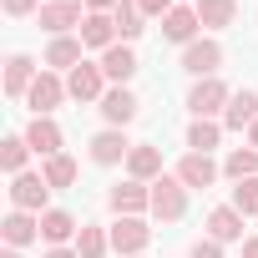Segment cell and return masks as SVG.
<instances>
[{
	"instance_id": "1",
	"label": "cell",
	"mask_w": 258,
	"mask_h": 258,
	"mask_svg": "<svg viewBox=\"0 0 258 258\" xmlns=\"http://www.w3.org/2000/svg\"><path fill=\"white\" fill-rule=\"evenodd\" d=\"M152 213H157L162 223H177V218L187 213V187H182L177 177H157V182H152Z\"/></svg>"
},
{
	"instance_id": "2",
	"label": "cell",
	"mask_w": 258,
	"mask_h": 258,
	"mask_svg": "<svg viewBox=\"0 0 258 258\" xmlns=\"http://www.w3.org/2000/svg\"><path fill=\"white\" fill-rule=\"evenodd\" d=\"M228 101H233V91H228L218 76H203V81L192 86V96H187L192 116H213V111H228Z\"/></svg>"
},
{
	"instance_id": "3",
	"label": "cell",
	"mask_w": 258,
	"mask_h": 258,
	"mask_svg": "<svg viewBox=\"0 0 258 258\" xmlns=\"http://www.w3.org/2000/svg\"><path fill=\"white\" fill-rule=\"evenodd\" d=\"M46 192H51L46 172H21V177L11 182V203H16L21 213H41V208H46Z\"/></svg>"
},
{
	"instance_id": "4",
	"label": "cell",
	"mask_w": 258,
	"mask_h": 258,
	"mask_svg": "<svg viewBox=\"0 0 258 258\" xmlns=\"http://www.w3.org/2000/svg\"><path fill=\"white\" fill-rule=\"evenodd\" d=\"M218 66H223V46H218V41H192V46L182 51V71H192L198 81L213 76Z\"/></svg>"
},
{
	"instance_id": "5",
	"label": "cell",
	"mask_w": 258,
	"mask_h": 258,
	"mask_svg": "<svg viewBox=\"0 0 258 258\" xmlns=\"http://www.w3.org/2000/svg\"><path fill=\"white\" fill-rule=\"evenodd\" d=\"M61 96H71V91H66V86H61L51 71H41V76L31 81V91H26V101L36 106V116H51V111L61 106Z\"/></svg>"
},
{
	"instance_id": "6",
	"label": "cell",
	"mask_w": 258,
	"mask_h": 258,
	"mask_svg": "<svg viewBox=\"0 0 258 258\" xmlns=\"http://www.w3.org/2000/svg\"><path fill=\"white\" fill-rule=\"evenodd\" d=\"M147 238H152V228H147L142 218H116V228H111V248H116V253H126V258L142 253V248H147Z\"/></svg>"
},
{
	"instance_id": "7",
	"label": "cell",
	"mask_w": 258,
	"mask_h": 258,
	"mask_svg": "<svg viewBox=\"0 0 258 258\" xmlns=\"http://www.w3.org/2000/svg\"><path fill=\"white\" fill-rule=\"evenodd\" d=\"M86 16H81V6L76 0H51V6H41V31H51V36H66L71 26H81Z\"/></svg>"
},
{
	"instance_id": "8",
	"label": "cell",
	"mask_w": 258,
	"mask_h": 258,
	"mask_svg": "<svg viewBox=\"0 0 258 258\" xmlns=\"http://www.w3.org/2000/svg\"><path fill=\"white\" fill-rule=\"evenodd\" d=\"M101 81H106V71H101V66H86V61H81V66H76V71L66 76V91H71L76 101H101V96H106V91H101Z\"/></svg>"
},
{
	"instance_id": "9",
	"label": "cell",
	"mask_w": 258,
	"mask_h": 258,
	"mask_svg": "<svg viewBox=\"0 0 258 258\" xmlns=\"http://www.w3.org/2000/svg\"><path fill=\"white\" fill-rule=\"evenodd\" d=\"M213 177H218V162H213L208 152H187V157L177 162V182H182V187H213Z\"/></svg>"
},
{
	"instance_id": "10",
	"label": "cell",
	"mask_w": 258,
	"mask_h": 258,
	"mask_svg": "<svg viewBox=\"0 0 258 258\" xmlns=\"http://www.w3.org/2000/svg\"><path fill=\"white\" fill-rule=\"evenodd\" d=\"M111 208H116L121 218H137L142 208H152V187H142L137 177H132V182H116V187H111Z\"/></svg>"
},
{
	"instance_id": "11",
	"label": "cell",
	"mask_w": 258,
	"mask_h": 258,
	"mask_svg": "<svg viewBox=\"0 0 258 258\" xmlns=\"http://www.w3.org/2000/svg\"><path fill=\"white\" fill-rule=\"evenodd\" d=\"M121 157H132V142H126L116 126H106V132H96V137H91V162L111 167V162H121Z\"/></svg>"
},
{
	"instance_id": "12",
	"label": "cell",
	"mask_w": 258,
	"mask_h": 258,
	"mask_svg": "<svg viewBox=\"0 0 258 258\" xmlns=\"http://www.w3.org/2000/svg\"><path fill=\"white\" fill-rule=\"evenodd\" d=\"M198 26H203V21H198V11H187V6H172V11L162 16V36H167V41H182V46L198 41Z\"/></svg>"
},
{
	"instance_id": "13",
	"label": "cell",
	"mask_w": 258,
	"mask_h": 258,
	"mask_svg": "<svg viewBox=\"0 0 258 258\" xmlns=\"http://www.w3.org/2000/svg\"><path fill=\"white\" fill-rule=\"evenodd\" d=\"M81 41H86L91 51H111V46H116V21H111L106 11H91V16L81 21Z\"/></svg>"
},
{
	"instance_id": "14",
	"label": "cell",
	"mask_w": 258,
	"mask_h": 258,
	"mask_svg": "<svg viewBox=\"0 0 258 258\" xmlns=\"http://www.w3.org/2000/svg\"><path fill=\"white\" fill-rule=\"evenodd\" d=\"M101 71H106V81L126 86V81L137 76V56H132V46H111V51H101Z\"/></svg>"
},
{
	"instance_id": "15",
	"label": "cell",
	"mask_w": 258,
	"mask_h": 258,
	"mask_svg": "<svg viewBox=\"0 0 258 258\" xmlns=\"http://www.w3.org/2000/svg\"><path fill=\"white\" fill-rule=\"evenodd\" d=\"M26 142H31V152H41V157H56V152H61V126H56L51 116H36V121L26 126Z\"/></svg>"
},
{
	"instance_id": "16",
	"label": "cell",
	"mask_w": 258,
	"mask_h": 258,
	"mask_svg": "<svg viewBox=\"0 0 258 258\" xmlns=\"http://www.w3.org/2000/svg\"><path fill=\"white\" fill-rule=\"evenodd\" d=\"M101 116H106L111 126H126V121L137 116V96L126 91V86H111V91L101 96Z\"/></svg>"
},
{
	"instance_id": "17",
	"label": "cell",
	"mask_w": 258,
	"mask_h": 258,
	"mask_svg": "<svg viewBox=\"0 0 258 258\" xmlns=\"http://www.w3.org/2000/svg\"><path fill=\"white\" fill-rule=\"evenodd\" d=\"M208 238H213V243L243 238V213H238V208H213V213H208Z\"/></svg>"
},
{
	"instance_id": "18",
	"label": "cell",
	"mask_w": 258,
	"mask_h": 258,
	"mask_svg": "<svg viewBox=\"0 0 258 258\" xmlns=\"http://www.w3.org/2000/svg\"><path fill=\"white\" fill-rule=\"evenodd\" d=\"M36 81V61L31 56H11L6 61V96H26Z\"/></svg>"
},
{
	"instance_id": "19",
	"label": "cell",
	"mask_w": 258,
	"mask_h": 258,
	"mask_svg": "<svg viewBox=\"0 0 258 258\" xmlns=\"http://www.w3.org/2000/svg\"><path fill=\"white\" fill-rule=\"evenodd\" d=\"M41 238L61 248L66 238H76V218H71V213H61V208H46V213H41Z\"/></svg>"
},
{
	"instance_id": "20",
	"label": "cell",
	"mask_w": 258,
	"mask_h": 258,
	"mask_svg": "<svg viewBox=\"0 0 258 258\" xmlns=\"http://www.w3.org/2000/svg\"><path fill=\"white\" fill-rule=\"evenodd\" d=\"M198 21L208 26V31H223V26H233V16H238V0H198Z\"/></svg>"
},
{
	"instance_id": "21",
	"label": "cell",
	"mask_w": 258,
	"mask_h": 258,
	"mask_svg": "<svg viewBox=\"0 0 258 258\" xmlns=\"http://www.w3.org/2000/svg\"><path fill=\"white\" fill-rule=\"evenodd\" d=\"M0 233H6V243H11V248H21V243H31V238L41 233V218H31V213H21V208H16L6 223H0Z\"/></svg>"
},
{
	"instance_id": "22",
	"label": "cell",
	"mask_w": 258,
	"mask_h": 258,
	"mask_svg": "<svg viewBox=\"0 0 258 258\" xmlns=\"http://www.w3.org/2000/svg\"><path fill=\"white\" fill-rule=\"evenodd\" d=\"M223 121H228V126H238V132H243V126H253V121H258V96H253V91H233V101H228Z\"/></svg>"
},
{
	"instance_id": "23",
	"label": "cell",
	"mask_w": 258,
	"mask_h": 258,
	"mask_svg": "<svg viewBox=\"0 0 258 258\" xmlns=\"http://www.w3.org/2000/svg\"><path fill=\"white\" fill-rule=\"evenodd\" d=\"M81 51H86V41L81 36H56L51 41V51H46V66H81Z\"/></svg>"
},
{
	"instance_id": "24",
	"label": "cell",
	"mask_w": 258,
	"mask_h": 258,
	"mask_svg": "<svg viewBox=\"0 0 258 258\" xmlns=\"http://www.w3.org/2000/svg\"><path fill=\"white\" fill-rule=\"evenodd\" d=\"M126 172H132L137 182L162 177V152H157V147H132V157H126Z\"/></svg>"
},
{
	"instance_id": "25",
	"label": "cell",
	"mask_w": 258,
	"mask_h": 258,
	"mask_svg": "<svg viewBox=\"0 0 258 258\" xmlns=\"http://www.w3.org/2000/svg\"><path fill=\"white\" fill-rule=\"evenodd\" d=\"M111 21H116V36L121 41H137L142 36V6H137V0H121V6L111 11Z\"/></svg>"
},
{
	"instance_id": "26",
	"label": "cell",
	"mask_w": 258,
	"mask_h": 258,
	"mask_svg": "<svg viewBox=\"0 0 258 258\" xmlns=\"http://www.w3.org/2000/svg\"><path fill=\"white\" fill-rule=\"evenodd\" d=\"M218 137H223V126H218L213 116H198V121L187 126V147H192V152H213Z\"/></svg>"
},
{
	"instance_id": "27",
	"label": "cell",
	"mask_w": 258,
	"mask_h": 258,
	"mask_svg": "<svg viewBox=\"0 0 258 258\" xmlns=\"http://www.w3.org/2000/svg\"><path fill=\"white\" fill-rule=\"evenodd\" d=\"M26 152H31L26 137H6V142H0V167H6L11 177H21L26 172Z\"/></svg>"
},
{
	"instance_id": "28",
	"label": "cell",
	"mask_w": 258,
	"mask_h": 258,
	"mask_svg": "<svg viewBox=\"0 0 258 258\" xmlns=\"http://www.w3.org/2000/svg\"><path fill=\"white\" fill-rule=\"evenodd\" d=\"M223 172L228 177H258V147H238V152H228V162H223Z\"/></svg>"
},
{
	"instance_id": "29",
	"label": "cell",
	"mask_w": 258,
	"mask_h": 258,
	"mask_svg": "<svg viewBox=\"0 0 258 258\" xmlns=\"http://www.w3.org/2000/svg\"><path fill=\"white\" fill-rule=\"evenodd\" d=\"M41 172H46V182H51V187H71V182H76V162H71L66 152L46 157V167H41Z\"/></svg>"
},
{
	"instance_id": "30",
	"label": "cell",
	"mask_w": 258,
	"mask_h": 258,
	"mask_svg": "<svg viewBox=\"0 0 258 258\" xmlns=\"http://www.w3.org/2000/svg\"><path fill=\"white\" fill-rule=\"evenodd\" d=\"M106 248H111V233H101V228H81L76 233V253L81 258H101Z\"/></svg>"
},
{
	"instance_id": "31",
	"label": "cell",
	"mask_w": 258,
	"mask_h": 258,
	"mask_svg": "<svg viewBox=\"0 0 258 258\" xmlns=\"http://www.w3.org/2000/svg\"><path fill=\"white\" fill-rule=\"evenodd\" d=\"M233 208H238L243 218H258V177H243V182L233 187Z\"/></svg>"
},
{
	"instance_id": "32",
	"label": "cell",
	"mask_w": 258,
	"mask_h": 258,
	"mask_svg": "<svg viewBox=\"0 0 258 258\" xmlns=\"http://www.w3.org/2000/svg\"><path fill=\"white\" fill-rule=\"evenodd\" d=\"M192 258H223V243L203 238V243H192Z\"/></svg>"
},
{
	"instance_id": "33",
	"label": "cell",
	"mask_w": 258,
	"mask_h": 258,
	"mask_svg": "<svg viewBox=\"0 0 258 258\" xmlns=\"http://www.w3.org/2000/svg\"><path fill=\"white\" fill-rule=\"evenodd\" d=\"M137 6H142V16H167L172 0H137Z\"/></svg>"
},
{
	"instance_id": "34",
	"label": "cell",
	"mask_w": 258,
	"mask_h": 258,
	"mask_svg": "<svg viewBox=\"0 0 258 258\" xmlns=\"http://www.w3.org/2000/svg\"><path fill=\"white\" fill-rule=\"evenodd\" d=\"M36 0H6V16H31Z\"/></svg>"
},
{
	"instance_id": "35",
	"label": "cell",
	"mask_w": 258,
	"mask_h": 258,
	"mask_svg": "<svg viewBox=\"0 0 258 258\" xmlns=\"http://www.w3.org/2000/svg\"><path fill=\"white\" fill-rule=\"evenodd\" d=\"M86 6H91V11H116L121 0H86Z\"/></svg>"
},
{
	"instance_id": "36",
	"label": "cell",
	"mask_w": 258,
	"mask_h": 258,
	"mask_svg": "<svg viewBox=\"0 0 258 258\" xmlns=\"http://www.w3.org/2000/svg\"><path fill=\"white\" fill-rule=\"evenodd\" d=\"M46 258H81V253H76V248H51Z\"/></svg>"
},
{
	"instance_id": "37",
	"label": "cell",
	"mask_w": 258,
	"mask_h": 258,
	"mask_svg": "<svg viewBox=\"0 0 258 258\" xmlns=\"http://www.w3.org/2000/svg\"><path fill=\"white\" fill-rule=\"evenodd\" d=\"M243 258H258V238H248V243H243Z\"/></svg>"
},
{
	"instance_id": "38",
	"label": "cell",
	"mask_w": 258,
	"mask_h": 258,
	"mask_svg": "<svg viewBox=\"0 0 258 258\" xmlns=\"http://www.w3.org/2000/svg\"><path fill=\"white\" fill-rule=\"evenodd\" d=\"M248 142H253V147H258V121H253V126H248Z\"/></svg>"
},
{
	"instance_id": "39",
	"label": "cell",
	"mask_w": 258,
	"mask_h": 258,
	"mask_svg": "<svg viewBox=\"0 0 258 258\" xmlns=\"http://www.w3.org/2000/svg\"><path fill=\"white\" fill-rule=\"evenodd\" d=\"M6 258H16V248H11V253H6Z\"/></svg>"
}]
</instances>
